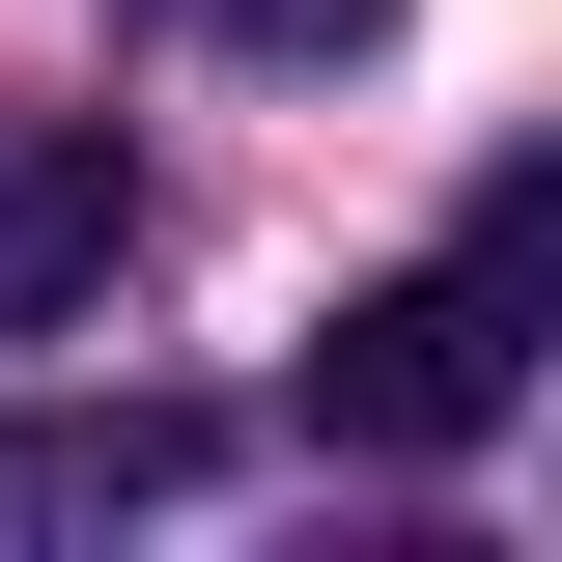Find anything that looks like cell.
Here are the masks:
<instances>
[{
  "label": "cell",
  "instance_id": "obj_1",
  "mask_svg": "<svg viewBox=\"0 0 562 562\" xmlns=\"http://www.w3.org/2000/svg\"><path fill=\"white\" fill-rule=\"evenodd\" d=\"M535 254H562V198L506 169V198L450 225L422 281H366L338 338H310V422H338V450H394V479H450V450H506V422H535Z\"/></svg>",
  "mask_w": 562,
  "mask_h": 562
},
{
  "label": "cell",
  "instance_id": "obj_2",
  "mask_svg": "<svg viewBox=\"0 0 562 562\" xmlns=\"http://www.w3.org/2000/svg\"><path fill=\"white\" fill-rule=\"evenodd\" d=\"M113 254H140V169H113V113H0V338L113 310Z\"/></svg>",
  "mask_w": 562,
  "mask_h": 562
},
{
  "label": "cell",
  "instance_id": "obj_3",
  "mask_svg": "<svg viewBox=\"0 0 562 562\" xmlns=\"http://www.w3.org/2000/svg\"><path fill=\"white\" fill-rule=\"evenodd\" d=\"M198 450H225V422L113 394V422H29V450H0V506H29V535H85V506H198Z\"/></svg>",
  "mask_w": 562,
  "mask_h": 562
},
{
  "label": "cell",
  "instance_id": "obj_4",
  "mask_svg": "<svg viewBox=\"0 0 562 562\" xmlns=\"http://www.w3.org/2000/svg\"><path fill=\"white\" fill-rule=\"evenodd\" d=\"M225 57H366V29H394V0H198Z\"/></svg>",
  "mask_w": 562,
  "mask_h": 562
}]
</instances>
